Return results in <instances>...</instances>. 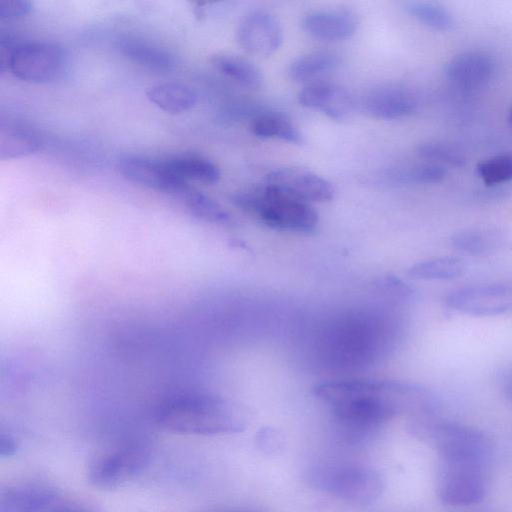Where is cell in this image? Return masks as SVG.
Listing matches in <instances>:
<instances>
[{"label": "cell", "instance_id": "8fae6325", "mask_svg": "<svg viewBox=\"0 0 512 512\" xmlns=\"http://www.w3.org/2000/svg\"><path fill=\"white\" fill-rule=\"evenodd\" d=\"M239 45L254 55H270L282 44V28L276 17L267 10L248 12L239 22L236 31Z\"/></svg>", "mask_w": 512, "mask_h": 512}, {"label": "cell", "instance_id": "4fadbf2b", "mask_svg": "<svg viewBox=\"0 0 512 512\" xmlns=\"http://www.w3.org/2000/svg\"><path fill=\"white\" fill-rule=\"evenodd\" d=\"M297 98L300 105L318 110L334 120L348 118L354 109V101L349 92L327 81L307 83Z\"/></svg>", "mask_w": 512, "mask_h": 512}, {"label": "cell", "instance_id": "f546056e", "mask_svg": "<svg viewBox=\"0 0 512 512\" xmlns=\"http://www.w3.org/2000/svg\"><path fill=\"white\" fill-rule=\"evenodd\" d=\"M445 175L443 165L428 162L397 169L392 176L400 183L433 184L440 182Z\"/></svg>", "mask_w": 512, "mask_h": 512}, {"label": "cell", "instance_id": "83f0119b", "mask_svg": "<svg viewBox=\"0 0 512 512\" xmlns=\"http://www.w3.org/2000/svg\"><path fill=\"white\" fill-rule=\"evenodd\" d=\"M417 154L432 163L445 164L453 167H462L466 157L458 147L442 142L427 141L417 147Z\"/></svg>", "mask_w": 512, "mask_h": 512}, {"label": "cell", "instance_id": "7a4b0ae2", "mask_svg": "<svg viewBox=\"0 0 512 512\" xmlns=\"http://www.w3.org/2000/svg\"><path fill=\"white\" fill-rule=\"evenodd\" d=\"M155 422L165 430L186 435H221L240 432L246 417L236 404L207 393L177 394L154 410Z\"/></svg>", "mask_w": 512, "mask_h": 512}, {"label": "cell", "instance_id": "6da1fadb", "mask_svg": "<svg viewBox=\"0 0 512 512\" xmlns=\"http://www.w3.org/2000/svg\"><path fill=\"white\" fill-rule=\"evenodd\" d=\"M313 392L331 407L342 429L356 438L366 436L401 412L411 416L433 407L421 387L392 381L326 382L315 386Z\"/></svg>", "mask_w": 512, "mask_h": 512}, {"label": "cell", "instance_id": "4dcf8cb0", "mask_svg": "<svg viewBox=\"0 0 512 512\" xmlns=\"http://www.w3.org/2000/svg\"><path fill=\"white\" fill-rule=\"evenodd\" d=\"M37 512H97L83 504L67 499L52 489Z\"/></svg>", "mask_w": 512, "mask_h": 512}, {"label": "cell", "instance_id": "7402d4cb", "mask_svg": "<svg viewBox=\"0 0 512 512\" xmlns=\"http://www.w3.org/2000/svg\"><path fill=\"white\" fill-rule=\"evenodd\" d=\"M212 66L227 78L247 88H257L263 77L250 60L233 53L219 52L210 58Z\"/></svg>", "mask_w": 512, "mask_h": 512}, {"label": "cell", "instance_id": "30bf717a", "mask_svg": "<svg viewBox=\"0 0 512 512\" xmlns=\"http://www.w3.org/2000/svg\"><path fill=\"white\" fill-rule=\"evenodd\" d=\"M265 183L303 202H327L334 197L333 185L305 168L286 166L269 172Z\"/></svg>", "mask_w": 512, "mask_h": 512}, {"label": "cell", "instance_id": "4316f807", "mask_svg": "<svg viewBox=\"0 0 512 512\" xmlns=\"http://www.w3.org/2000/svg\"><path fill=\"white\" fill-rule=\"evenodd\" d=\"M404 9L417 21L435 30H449L454 23L450 12L434 2L409 0L404 3Z\"/></svg>", "mask_w": 512, "mask_h": 512}, {"label": "cell", "instance_id": "9a60e30c", "mask_svg": "<svg viewBox=\"0 0 512 512\" xmlns=\"http://www.w3.org/2000/svg\"><path fill=\"white\" fill-rule=\"evenodd\" d=\"M302 28L321 41H342L356 31L355 15L344 9H319L308 12L302 19Z\"/></svg>", "mask_w": 512, "mask_h": 512}, {"label": "cell", "instance_id": "d4e9b609", "mask_svg": "<svg viewBox=\"0 0 512 512\" xmlns=\"http://www.w3.org/2000/svg\"><path fill=\"white\" fill-rule=\"evenodd\" d=\"M465 269L462 259L444 256L417 262L409 267L408 274L421 280H452L463 275Z\"/></svg>", "mask_w": 512, "mask_h": 512}, {"label": "cell", "instance_id": "9c48e42d", "mask_svg": "<svg viewBox=\"0 0 512 512\" xmlns=\"http://www.w3.org/2000/svg\"><path fill=\"white\" fill-rule=\"evenodd\" d=\"M446 304L468 315H500L512 311V284L489 283L461 287L447 295Z\"/></svg>", "mask_w": 512, "mask_h": 512}, {"label": "cell", "instance_id": "3957f363", "mask_svg": "<svg viewBox=\"0 0 512 512\" xmlns=\"http://www.w3.org/2000/svg\"><path fill=\"white\" fill-rule=\"evenodd\" d=\"M231 202L277 230L309 233L315 230L318 223V214L308 203L266 183L234 193Z\"/></svg>", "mask_w": 512, "mask_h": 512}, {"label": "cell", "instance_id": "1f68e13d", "mask_svg": "<svg viewBox=\"0 0 512 512\" xmlns=\"http://www.w3.org/2000/svg\"><path fill=\"white\" fill-rule=\"evenodd\" d=\"M33 10L29 0H0V19L13 21L26 17Z\"/></svg>", "mask_w": 512, "mask_h": 512}, {"label": "cell", "instance_id": "5b68a950", "mask_svg": "<svg viewBox=\"0 0 512 512\" xmlns=\"http://www.w3.org/2000/svg\"><path fill=\"white\" fill-rule=\"evenodd\" d=\"M65 50L54 43L27 41L0 50V70L29 83H49L62 77L67 69Z\"/></svg>", "mask_w": 512, "mask_h": 512}, {"label": "cell", "instance_id": "52a82bcc", "mask_svg": "<svg viewBox=\"0 0 512 512\" xmlns=\"http://www.w3.org/2000/svg\"><path fill=\"white\" fill-rule=\"evenodd\" d=\"M150 447L128 442L95 458L88 469L89 482L98 488H115L137 477L149 465Z\"/></svg>", "mask_w": 512, "mask_h": 512}, {"label": "cell", "instance_id": "5bb4252c", "mask_svg": "<svg viewBox=\"0 0 512 512\" xmlns=\"http://www.w3.org/2000/svg\"><path fill=\"white\" fill-rule=\"evenodd\" d=\"M495 63L482 51H466L455 55L446 66L449 83L462 91L483 87L492 78Z\"/></svg>", "mask_w": 512, "mask_h": 512}, {"label": "cell", "instance_id": "2e32d148", "mask_svg": "<svg viewBox=\"0 0 512 512\" xmlns=\"http://www.w3.org/2000/svg\"><path fill=\"white\" fill-rule=\"evenodd\" d=\"M413 94L398 85H381L373 88L365 96L364 110L378 119H397L410 115L416 109Z\"/></svg>", "mask_w": 512, "mask_h": 512}, {"label": "cell", "instance_id": "7c38bea8", "mask_svg": "<svg viewBox=\"0 0 512 512\" xmlns=\"http://www.w3.org/2000/svg\"><path fill=\"white\" fill-rule=\"evenodd\" d=\"M117 169L126 180L132 183L175 196L188 184L187 181L171 173L164 159L124 155L117 161Z\"/></svg>", "mask_w": 512, "mask_h": 512}, {"label": "cell", "instance_id": "44dd1931", "mask_svg": "<svg viewBox=\"0 0 512 512\" xmlns=\"http://www.w3.org/2000/svg\"><path fill=\"white\" fill-rule=\"evenodd\" d=\"M451 243L467 255L485 256L498 250L505 243V237L496 229L468 228L453 234Z\"/></svg>", "mask_w": 512, "mask_h": 512}, {"label": "cell", "instance_id": "f1b7e54d", "mask_svg": "<svg viewBox=\"0 0 512 512\" xmlns=\"http://www.w3.org/2000/svg\"><path fill=\"white\" fill-rule=\"evenodd\" d=\"M477 175L487 186L512 180V155L499 154L485 159L477 165Z\"/></svg>", "mask_w": 512, "mask_h": 512}, {"label": "cell", "instance_id": "e0dca14e", "mask_svg": "<svg viewBox=\"0 0 512 512\" xmlns=\"http://www.w3.org/2000/svg\"><path fill=\"white\" fill-rule=\"evenodd\" d=\"M120 53L131 62L152 71L167 73L177 66L175 55L155 43L136 37H126L118 42Z\"/></svg>", "mask_w": 512, "mask_h": 512}, {"label": "cell", "instance_id": "d6986e66", "mask_svg": "<svg viewBox=\"0 0 512 512\" xmlns=\"http://www.w3.org/2000/svg\"><path fill=\"white\" fill-rule=\"evenodd\" d=\"M146 97L156 107L171 114L186 112L198 101L195 89L179 81L155 84L146 91Z\"/></svg>", "mask_w": 512, "mask_h": 512}, {"label": "cell", "instance_id": "484cf974", "mask_svg": "<svg viewBox=\"0 0 512 512\" xmlns=\"http://www.w3.org/2000/svg\"><path fill=\"white\" fill-rule=\"evenodd\" d=\"M251 131L260 138L279 139L293 144L303 142V136L297 127L278 115L266 114L255 118Z\"/></svg>", "mask_w": 512, "mask_h": 512}, {"label": "cell", "instance_id": "603a6c76", "mask_svg": "<svg viewBox=\"0 0 512 512\" xmlns=\"http://www.w3.org/2000/svg\"><path fill=\"white\" fill-rule=\"evenodd\" d=\"M338 57L330 51H313L294 59L288 67L289 77L296 82H313L338 65Z\"/></svg>", "mask_w": 512, "mask_h": 512}, {"label": "cell", "instance_id": "cb8c5ba5", "mask_svg": "<svg viewBox=\"0 0 512 512\" xmlns=\"http://www.w3.org/2000/svg\"><path fill=\"white\" fill-rule=\"evenodd\" d=\"M176 196L197 218L217 225L232 224V217L226 209L210 196L189 184L185 185Z\"/></svg>", "mask_w": 512, "mask_h": 512}, {"label": "cell", "instance_id": "d590c367", "mask_svg": "<svg viewBox=\"0 0 512 512\" xmlns=\"http://www.w3.org/2000/svg\"><path fill=\"white\" fill-rule=\"evenodd\" d=\"M218 512H254V511H247V510H226V511H218Z\"/></svg>", "mask_w": 512, "mask_h": 512}, {"label": "cell", "instance_id": "ac0fdd59", "mask_svg": "<svg viewBox=\"0 0 512 512\" xmlns=\"http://www.w3.org/2000/svg\"><path fill=\"white\" fill-rule=\"evenodd\" d=\"M41 147L39 135L30 127L17 121L2 119L0 122V159L10 160L31 155Z\"/></svg>", "mask_w": 512, "mask_h": 512}, {"label": "cell", "instance_id": "ffe728a7", "mask_svg": "<svg viewBox=\"0 0 512 512\" xmlns=\"http://www.w3.org/2000/svg\"><path fill=\"white\" fill-rule=\"evenodd\" d=\"M171 173L184 180L214 184L220 179L218 166L208 158L196 154H178L164 159Z\"/></svg>", "mask_w": 512, "mask_h": 512}, {"label": "cell", "instance_id": "ba28073f", "mask_svg": "<svg viewBox=\"0 0 512 512\" xmlns=\"http://www.w3.org/2000/svg\"><path fill=\"white\" fill-rule=\"evenodd\" d=\"M487 467L441 462L438 481L440 500L452 506L475 504L486 492Z\"/></svg>", "mask_w": 512, "mask_h": 512}, {"label": "cell", "instance_id": "836d02e7", "mask_svg": "<svg viewBox=\"0 0 512 512\" xmlns=\"http://www.w3.org/2000/svg\"><path fill=\"white\" fill-rule=\"evenodd\" d=\"M500 384L505 396L512 401V370L503 374Z\"/></svg>", "mask_w": 512, "mask_h": 512}, {"label": "cell", "instance_id": "d6a6232c", "mask_svg": "<svg viewBox=\"0 0 512 512\" xmlns=\"http://www.w3.org/2000/svg\"><path fill=\"white\" fill-rule=\"evenodd\" d=\"M17 444L9 433L0 434V456L9 457L15 454Z\"/></svg>", "mask_w": 512, "mask_h": 512}, {"label": "cell", "instance_id": "277c9868", "mask_svg": "<svg viewBox=\"0 0 512 512\" xmlns=\"http://www.w3.org/2000/svg\"><path fill=\"white\" fill-rule=\"evenodd\" d=\"M307 479L316 489L354 505H370L384 490L381 475L372 467L357 462L315 465L307 472Z\"/></svg>", "mask_w": 512, "mask_h": 512}, {"label": "cell", "instance_id": "8992f818", "mask_svg": "<svg viewBox=\"0 0 512 512\" xmlns=\"http://www.w3.org/2000/svg\"><path fill=\"white\" fill-rule=\"evenodd\" d=\"M428 437L433 440L442 462L488 467L491 445L480 431L438 419Z\"/></svg>", "mask_w": 512, "mask_h": 512}, {"label": "cell", "instance_id": "e575fe53", "mask_svg": "<svg viewBox=\"0 0 512 512\" xmlns=\"http://www.w3.org/2000/svg\"><path fill=\"white\" fill-rule=\"evenodd\" d=\"M507 119H508L509 124L512 126V105L510 106V108L508 110Z\"/></svg>", "mask_w": 512, "mask_h": 512}]
</instances>
